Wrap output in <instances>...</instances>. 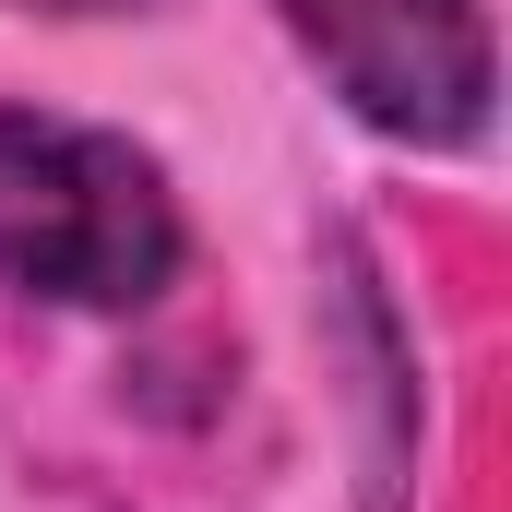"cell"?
Here are the masks:
<instances>
[{
	"instance_id": "6da1fadb",
	"label": "cell",
	"mask_w": 512,
	"mask_h": 512,
	"mask_svg": "<svg viewBox=\"0 0 512 512\" xmlns=\"http://www.w3.org/2000/svg\"><path fill=\"white\" fill-rule=\"evenodd\" d=\"M191 215L155 143L60 108H0V286L36 310L131 322L179 286Z\"/></svg>"
},
{
	"instance_id": "7a4b0ae2",
	"label": "cell",
	"mask_w": 512,
	"mask_h": 512,
	"mask_svg": "<svg viewBox=\"0 0 512 512\" xmlns=\"http://www.w3.org/2000/svg\"><path fill=\"white\" fill-rule=\"evenodd\" d=\"M262 12L358 131L405 155H465L489 131V96H501L489 0H262Z\"/></svg>"
},
{
	"instance_id": "3957f363",
	"label": "cell",
	"mask_w": 512,
	"mask_h": 512,
	"mask_svg": "<svg viewBox=\"0 0 512 512\" xmlns=\"http://www.w3.org/2000/svg\"><path fill=\"white\" fill-rule=\"evenodd\" d=\"M0 12H48V24H96V12H167V0H0Z\"/></svg>"
}]
</instances>
